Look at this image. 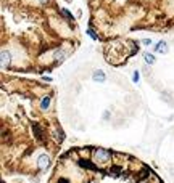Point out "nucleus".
Here are the masks:
<instances>
[{"mask_svg": "<svg viewBox=\"0 0 174 183\" xmlns=\"http://www.w3.org/2000/svg\"><path fill=\"white\" fill-rule=\"evenodd\" d=\"M143 58H145V61H147V64H155V61H156V58H155V55H152V53H143Z\"/></svg>", "mask_w": 174, "mask_h": 183, "instance_id": "0eeeda50", "label": "nucleus"}, {"mask_svg": "<svg viewBox=\"0 0 174 183\" xmlns=\"http://www.w3.org/2000/svg\"><path fill=\"white\" fill-rule=\"evenodd\" d=\"M79 42L73 15L57 0H2L3 71H52Z\"/></svg>", "mask_w": 174, "mask_h": 183, "instance_id": "f257e3e1", "label": "nucleus"}, {"mask_svg": "<svg viewBox=\"0 0 174 183\" xmlns=\"http://www.w3.org/2000/svg\"><path fill=\"white\" fill-rule=\"evenodd\" d=\"M87 7L89 34L97 40L174 31V0H87Z\"/></svg>", "mask_w": 174, "mask_h": 183, "instance_id": "f03ea898", "label": "nucleus"}, {"mask_svg": "<svg viewBox=\"0 0 174 183\" xmlns=\"http://www.w3.org/2000/svg\"><path fill=\"white\" fill-rule=\"evenodd\" d=\"M132 79H134V82H139V73L136 71L134 73V76H132Z\"/></svg>", "mask_w": 174, "mask_h": 183, "instance_id": "6e6552de", "label": "nucleus"}, {"mask_svg": "<svg viewBox=\"0 0 174 183\" xmlns=\"http://www.w3.org/2000/svg\"><path fill=\"white\" fill-rule=\"evenodd\" d=\"M92 79H93V82H105L106 80V76H105V73L102 71V69H97V71H93Z\"/></svg>", "mask_w": 174, "mask_h": 183, "instance_id": "39448f33", "label": "nucleus"}, {"mask_svg": "<svg viewBox=\"0 0 174 183\" xmlns=\"http://www.w3.org/2000/svg\"><path fill=\"white\" fill-rule=\"evenodd\" d=\"M142 42H143V45H150V44H152V42H150V40H147V39L142 40Z\"/></svg>", "mask_w": 174, "mask_h": 183, "instance_id": "1a4fd4ad", "label": "nucleus"}, {"mask_svg": "<svg viewBox=\"0 0 174 183\" xmlns=\"http://www.w3.org/2000/svg\"><path fill=\"white\" fill-rule=\"evenodd\" d=\"M111 156H113V154L110 151L102 149V148H98V149L93 151V161H95V164H105V162H108L111 159Z\"/></svg>", "mask_w": 174, "mask_h": 183, "instance_id": "7ed1b4c3", "label": "nucleus"}, {"mask_svg": "<svg viewBox=\"0 0 174 183\" xmlns=\"http://www.w3.org/2000/svg\"><path fill=\"white\" fill-rule=\"evenodd\" d=\"M36 164H37V167L41 169V170H47V169L50 167V156H48V154H45V153L39 154Z\"/></svg>", "mask_w": 174, "mask_h": 183, "instance_id": "20e7f679", "label": "nucleus"}, {"mask_svg": "<svg viewBox=\"0 0 174 183\" xmlns=\"http://www.w3.org/2000/svg\"><path fill=\"white\" fill-rule=\"evenodd\" d=\"M158 53H166L168 51V45H166V42L165 40H161V42H160V44L156 45V48H155Z\"/></svg>", "mask_w": 174, "mask_h": 183, "instance_id": "423d86ee", "label": "nucleus"}]
</instances>
